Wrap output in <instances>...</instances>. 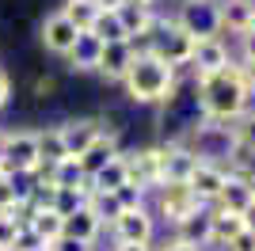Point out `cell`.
I'll use <instances>...</instances> for the list:
<instances>
[{
	"instance_id": "9c48e42d",
	"label": "cell",
	"mask_w": 255,
	"mask_h": 251,
	"mask_svg": "<svg viewBox=\"0 0 255 251\" xmlns=\"http://www.w3.org/2000/svg\"><path fill=\"white\" fill-rule=\"evenodd\" d=\"M118 141H122V133H118V126H107L103 133H99L96 141H92V145H88L84 152L76 156V164H80L84 179H92V175H96V171H99L103 164H111V160H115L118 152H122V145H118Z\"/></svg>"
},
{
	"instance_id": "ac0fdd59",
	"label": "cell",
	"mask_w": 255,
	"mask_h": 251,
	"mask_svg": "<svg viewBox=\"0 0 255 251\" xmlns=\"http://www.w3.org/2000/svg\"><path fill=\"white\" fill-rule=\"evenodd\" d=\"M118 19H122V27H126V38H145V34L152 31V23L160 19V11L149 8V4H137V0H126V4H118Z\"/></svg>"
},
{
	"instance_id": "30bf717a",
	"label": "cell",
	"mask_w": 255,
	"mask_h": 251,
	"mask_svg": "<svg viewBox=\"0 0 255 251\" xmlns=\"http://www.w3.org/2000/svg\"><path fill=\"white\" fill-rule=\"evenodd\" d=\"M225 179H229V167L225 164H210V160H198V167H194V175L187 179V187H191V194L202 206H213L217 202V194H221Z\"/></svg>"
},
{
	"instance_id": "4dcf8cb0",
	"label": "cell",
	"mask_w": 255,
	"mask_h": 251,
	"mask_svg": "<svg viewBox=\"0 0 255 251\" xmlns=\"http://www.w3.org/2000/svg\"><path fill=\"white\" fill-rule=\"evenodd\" d=\"M42 248V240L34 236V229L27 225V221H19V229H15V240H11V251H34Z\"/></svg>"
},
{
	"instance_id": "4316f807",
	"label": "cell",
	"mask_w": 255,
	"mask_h": 251,
	"mask_svg": "<svg viewBox=\"0 0 255 251\" xmlns=\"http://www.w3.org/2000/svg\"><path fill=\"white\" fill-rule=\"evenodd\" d=\"M46 175H50L53 187H80V183H88L84 171H80V164H76V156L57 160L53 167H46Z\"/></svg>"
},
{
	"instance_id": "d6a6232c",
	"label": "cell",
	"mask_w": 255,
	"mask_h": 251,
	"mask_svg": "<svg viewBox=\"0 0 255 251\" xmlns=\"http://www.w3.org/2000/svg\"><path fill=\"white\" fill-rule=\"evenodd\" d=\"M236 61L255 65V27L244 31V34H236Z\"/></svg>"
},
{
	"instance_id": "836d02e7",
	"label": "cell",
	"mask_w": 255,
	"mask_h": 251,
	"mask_svg": "<svg viewBox=\"0 0 255 251\" xmlns=\"http://www.w3.org/2000/svg\"><path fill=\"white\" fill-rule=\"evenodd\" d=\"M225 251H255V232H240V236H236V240L233 244H229V248H225Z\"/></svg>"
},
{
	"instance_id": "52a82bcc",
	"label": "cell",
	"mask_w": 255,
	"mask_h": 251,
	"mask_svg": "<svg viewBox=\"0 0 255 251\" xmlns=\"http://www.w3.org/2000/svg\"><path fill=\"white\" fill-rule=\"evenodd\" d=\"M152 194H156V209H152V217L168 221V225H175L179 217H187L191 209L202 206V202L191 194V187H187V183H160Z\"/></svg>"
},
{
	"instance_id": "ba28073f",
	"label": "cell",
	"mask_w": 255,
	"mask_h": 251,
	"mask_svg": "<svg viewBox=\"0 0 255 251\" xmlns=\"http://www.w3.org/2000/svg\"><path fill=\"white\" fill-rule=\"evenodd\" d=\"M233 61V50H229V42L221 38V34H213V38H198L191 50V76H210L217 73V69H225V65Z\"/></svg>"
},
{
	"instance_id": "6da1fadb",
	"label": "cell",
	"mask_w": 255,
	"mask_h": 251,
	"mask_svg": "<svg viewBox=\"0 0 255 251\" xmlns=\"http://www.w3.org/2000/svg\"><path fill=\"white\" fill-rule=\"evenodd\" d=\"M194 92H198V115L213 118V122L240 118L255 99L252 84H248V76H244V69H240L236 57L210 76H194Z\"/></svg>"
},
{
	"instance_id": "4fadbf2b",
	"label": "cell",
	"mask_w": 255,
	"mask_h": 251,
	"mask_svg": "<svg viewBox=\"0 0 255 251\" xmlns=\"http://www.w3.org/2000/svg\"><path fill=\"white\" fill-rule=\"evenodd\" d=\"M76 27L69 19H65L61 11H50L42 19V27H38V38H42V46L53 53V57H65V53L73 50V42H76Z\"/></svg>"
},
{
	"instance_id": "cb8c5ba5",
	"label": "cell",
	"mask_w": 255,
	"mask_h": 251,
	"mask_svg": "<svg viewBox=\"0 0 255 251\" xmlns=\"http://www.w3.org/2000/svg\"><path fill=\"white\" fill-rule=\"evenodd\" d=\"M88 31L96 34L99 42H129L126 38V27H122V19H118V11H111V8H99L96 23H92Z\"/></svg>"
},
{
	"instance_id": "2e32d148",
	"label": "cell",
	"mask_w": 255,
	"mask_h": 251,
	"mask_svg": "<svg viewBox=\"0 0 255 251\" xmlns=\"http://www.w3.org/2000/svg\"><path fill=\"white\" fill-rule=\"evenodd\" d=\"M198 167V156L183 141H168L164 145V183H187Z\"/></svg>"
},
{
	"instance_id": "7a4b0ae2",
	"label": "cell",
	"mask_w": 255,
	"mask_h": 251,
	"mask_svg": "<svg viewBox=\"0 0 255 251\" xmlns=\"http://www.w3.org/2000/svg\"><path fill=\"white\" fill-rule=\"evenodd\" d=\"M122 88H126V95L141 107H164L179 92V73H175L164 57L145 50V53H133L126 76H122Z\"/></svg>"
},
{
	"instance_id": "ffe728a7",
	"label": "cell",
	"mask_w": 255,
	"mask_h": 251,
	"mask_svg": "<svg viewBox=\"0 0 255 251\" xmlns=\"http://www.w3.org/2000/svg\"><path fill=\"white\" fill-rule=\"evenodd\" d=\"M252 198H255V187L240 175V171H233V167H229V179H225V187H221V194H217V202H213V206L233 209V213H244V209L252 206Z\"/></svg>"
},
{
	"instance_id": "7402d4cb",
	"label": "cell",
	"mask_w": 255,
	"mask_h": 251,
	"mask_svg": "<svg viewBox=\"0 0 255 251\" xmlns=\"http://www.w3.org/2000/svg\"><path fill=\"white\" fill-rule=\"evenodd\" d=\"M92 183V190H103V194H115L122 183H129V167H126V152H118L111 164H103L96 171V175L88 179Z\"/></svg>"
},
{
	"instance_id": "f1b7e54d",
	"label": "cell",
	"mask_w": 255,
	"mask_h": 251,
	"mask_svg": "<svg viewBox=\"0 0 255 251\" xmlns=\"http://www.w3.org/2000/svg\"><path fill=\"white\" fill-rule=\"evenodd\" d=\"M88 206H92V213H96V217L103 221V229H111V225H115V217L122 213L118 198H115V194H103V190H92V198H88Z\"/></svg>"
},
{
	"instance_id": "7bdbcfd3",
	"label": "cell",
	"mask_w": 255,
	"mask_h": 251,
	"mask_svg": "<svg viewBox=\"0 0 255 251\" xmlns=\"http://www.w3.org/2000/svg\"><path fill=\"white\" fill-rule=\"evenodd\" d=\"M0 175H4V171H0Z\"/></svg>"
},
{
	"instance_id": "1f68e13d",
	"label": "cell",
	"mask_w": 255,
	"mask_h": 251,
	"mask_svg": "<svg viewBox=\"0 0 255 251\" xmlns=\"http://www.w3.org/2000/svg\"><path fill=\"white\" fill-rule=\"evenodd\" d=\"M19 213H0V251H11V240H15V229H19Z\"/></svg>"
},
{
	"instance_id": "d590c367",
	"label": "cell",
	"mask_w": 255,
	"mask_h": 251,
	"mask_svg": "<svg viewBox=\"0 0 255 251\" xmlns=\"http://www.w3.org/2000/svg\"><path fill=\"white\" fill-rule=\"evenodd\" d=\"M8 99H11V80H8V73L0 69V111L8 107Z\"/></svg>"
},
{
	"instance_id": "9a60e30c",
	"label": "cell",
	"mask_w": 255,
	"mask_h": 251,
	"mask_svg": "<svg viewBox=\"0 0 255 251\" xmlns=\"http://www.w3.org/2000/svg\"><path fill=\"white\" fill-rule=\"evenodd\" d=\"M221 34H244L255 27V0H217Z\"/></svg>"
},
{
	"instance_id": "74e56055",
	"label": "cell",
	"mask_w": 255,
	"mask_h": 251,
	"mask_svg": "<svg viewBox=\"0 0 255 251\" xmlns=\"http://www.w3.org/2000/svg\"><path fill=\"white\" fill-rule=\"evenodd\" d=\"M240 217H244V229H248V232H255V198H252V206H248Z\"/></svg>"
},
{
	"instance_id": "e0dca14e",
	"label": "cell",
	"mask_w": 255,
	"mask_h": 251,
	"mask_svg": "<svg viewBox=\"0 0 255 251\" xmlns=\"http://www.w3.org/2000/svg\"><path fill=\"white\" fill-rule=\"evenodd\" d=\"M65 236L69 240H76V244H88V248H96L99 244V236H103V221L92 213V206H80L76 213H69L65 217Z\"/></svg>"
},
{
	"instance_id": "7c38bea8",
	"label": "cell",
	"mask_w": 255,
	"mask_h": 251,
	"mask_svg": "<svg viewBox=\"0 0 255 251\" xmlns=\"http://www.w3.org/2000/svg\"><path fill=\"white\" fill-rule=\"evenodd\" d=\"M210 221H213V206H198V209H191L187 217L175 221L171 232H175V240L206 251V248H210Z\"/></svg>"
},
{
	"instance_id": "d6986e66",
	"label": "cell",
	"mask_w": 255,
	"mask_h": 251,
	"mask_svg": "<svg viewBox=\"0 0 255 251\" xmlns=\"http://www.w3.org/2000/svg\"><path fill=\"white\" fill-rule=\"evenodd\" d=\"M99 53H103V42H99L92 31H80L76 42H73V50L65 53V65H69L73 73H96Z\"/></svg>"
},
{
	"instance_id": "3957f363",
	"label": "cell",
	"mask_w": 255,
	"mask_h": 251,
	"mask_svg": "<svg viewBox=\"0 0 255 251\" xmlns=\"http://www.w3.org/2000/svg\"><path fill=\"white\" fill-rule=\"evenodd\" d=\"M38 167H42V160H38V129L4 133V152H0V171L4 175H34Z\"/></svg>"
},
{
	"instance_id": "f35d334b",
	"label": "cell",
	"mask_w": 255,
	"mask_h": 251,
	"mask_svg": "<svg viewBox=\"0 0 255 251\" xmlns=\"http://www.w3.org/2000/svg\"><path fill=\"white\" fill-rule=\"evenodd\" d=\"M53 88H57V84H53L50 76H46V80H38V84H34V95H42V99H46V95H50Z\"/></svg>"
},
{
	"instance_id": "8d00e7d4",
	"label": "cell",
	"mask_w": 255,
	"mask_h": 251,
	"mask_svg": "<svg viewBox=\"0 0 255 251\" xmlns=\"http://www.w3.org/2000/svg\"><path fill=\"white\" fill-rule=\"evenodd\" d=\"M160 251H202V248H191V244H183V240H175V236H171Z\"/></svg>"
},
{
	"instance_id": "ab89813d",
	"label": "cell",
	"mask_w": 255,
	"mask_h": 251,
	"mask_svg": "<svg viewBox=\"0 0 255 251\" xmlns=\"http://www.w3.org/2000/svg\"><path fill=\"white\" fill-rule=\"evenodd\" d=\"M115 251H152V244H115Z\"/></svg>"
},
{
	"instance_id": "8fae6325",
	"label": "cell",
	"mask_w": 255,
	"mask_h": 251,
	"mask_svg": "<svg viewBox=\"0 0 255 251\" xmlns=\"http://www.w3.org/2000/svg\"><path fill=\"white\" fill-rule=\"evenodd\" d=\"M103 129H107L103 118H69V122L57 126V133H61L65 152H69V156H80V152H84V148L92 145Z\"/></svg>"
},
{
	"instance_id": "5bb4252c",
	"label": "cell",
	"mask_w": 255,
	"mask_h": 251,
	"mask_svg": "<svg viewBox=\"0 0 255 251\" xmlns=\"http://www.w3.org/2000/svg\"><path fill=\"white\" fill-rule=\"evenodd\" d=\"M133 53H137V50H133L129 42H103V53H99L96 73L103 76V80H111V84H122L129 61H133Z\"/></svg>"
},
{
	"instance_id": "5b68a950",
	"label": "cell",
	"mask_w": 255,
	"mask_h": 251,
	"mask_svg": "<svg viewBox=\"0 0 255 251\" xmlns=\"http://www.w3.org/2000/svg\"><path fill=\"white\" fill-rule=\"evenodd\" d=\"M126 167H129V183H137L152 194L164 183V145H145L137 152H126Z\"/></svg>"
},
{
	"instance_id": "60d3db41",
	"label": "cell",
	"mask_w": 255,
	"mask_h": 251,
	"mask_svg": "<svg viewBox=\"0 0 255 251\" xmlns=\"http://www.w3.org/2000/svg\"><path fill=\"white\" fill-rule=\"evenodd\" d=\"M4 133H8V129H0V152H4Z\"/></svg>"
},
{
	"instance_id": "8992f818",
	"label": "cell",
	"mask_w": 255,
	"mask_h": 251,
	"mask_svg": "<svg viewBox=\"0 0 255 251\" xmlns=\"http://www.w3.org/2000/svg\"><path fill=\"white\" fill-rule=\"evenodd\" d=\"M111 232H115V244H152L156 240V217H152L149 206L122 209L111 225Z\"/></svg>"
},
{
	"instance_id": "603a6c76",
	"label": "cell",
	"mask_w": 255,
	"mask_h": 251,
	"mask_svg": "<svg viewBox=\"0 0 255 251\" xmlns=\"http://www.w3.org/2000/svg\"><path fill=\"white\" fill-rule=\"evenodd\" d=\"M88 198H92V183H80V187H53L50 209H57L61 217H69V213H76Z\"/></svg>"
},
{
	"instance_id": "277c9868",
	"label": "cell",
	"mask_w": 255,
	"mask_h": 251,
	"mask_svg": "<svg viewBox=\"0 0 255 251\" xmlns=\"http://www.w3.org/2000/svg\"><path fill=\"white\" fill-rule=\"evenodd\" d=\"M171 19L179 23V27L191 34L194 42H198V38H213V34H221V15H217V0H183L179 11H175ZM221 38H225V34H221Z\"/></svg>"
},
{
	"instance_id": "f546056e",
	"label": "cell",
	"mask_w": 255,
	"mask_h": 251,
	"mask_svg": "<svg viewBox=\"0 0 255 251\" xmlns=\"http://www.w3.org/2000/svg\"><path fill=\"white\" fill-rule=\"evenodd\" d=\"M115 198L122 209H141V206H149V190L137 187V183H122V187L115 190Z\"/></svg>"
},
{
	"instance_id": "83f0119b",
	"label": "cell",
	"mask_w": 255,
	"mask_h": 251,
	"mask_svg": "<svg viewBox=\"0 0 255 251\" xmlns=\"http://www.w3.org/2000/svg\"><path fill=\"white\" fill-rule=\"evenodd\" d=\"M233 133H236L240 152H255V107H248L240 118H233ZM233 164H236V160H233Z\"/></svg>"
},
{
	"instance_id": "44dd1931",
	"label": "cell",
	"mask_w": 255,
	"mask_h": 251,
	"mask_svg": "<svg viewBox=\"0 0 255 251\" xmlns=\"http://www.w3.org/2000/svg\"><path fill=\"white\" fill-rule=\"evenodd\" d=\"M244 232V217L240 213H233V209H221L213 206V221H210V248H229V244L236 240Z\"/></svg>"
},
{
	"instance_id": "d4e9b609",
	"label": "cell",
	"mask_w": 255,
	"mask_h": 251,
	"mask_svg": "<svg viewBox=\"0 0 255 251\" xmlns=\"http://www.w3.org/2000/svg\"><path fill=\"white\" fill-rule=\"evenodd\" d=\"M57 11L73 23L76 31H88V27L96 23V15H99V4H96V0H65Z\"/></svg>"
},
{
	"instance_id": "484cf974",
	"label": "cell",
	"mask_w": 255,
	"mask_h": 251,
	"mask_svg": "<svg viewBox=\"0 0 255 251\" xmlns=\"http://www.w3.org/2000/svg\"><path fill=\"white\" fill-rule=\"evenodd\" d=\"M65 156H69V152H65V141H61V133H57V126L38 129V160H42V167H53Z\"/></svg>"
},
{
	"instance_id": "e575fe53",
	"label": "cell",
	"mask_w": 255,
	"mask_h": 251,
	"mask_svg": "<svg viewBox=\"0 0 255 251\" xmlns=\"http://www.w3.org/2000/svg\"><path fill=\"white\" fill-rule=\"evenodd\" d=\"M50 251H92V248H88V244L69 240V236H61V240H53V244H50Z\"/></svg>"
},
{
	"instance_id": "b9f144b4",
	"label": "cell",
	"mask_w": 255,
	"mask_h": 251,
	"mask_svg": "<svg viewBox=\"0 0 255 251\" xmlns=\"http://www.w3.org/2000/svg\"><path fill=\"white\" fill-rule=\"evenodd\" d=\"M34 251H50V244H42V248H34Z\"/></svg>"
}]
</instances>
